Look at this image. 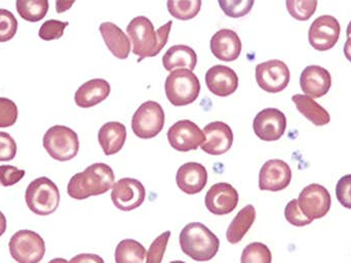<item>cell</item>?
Segmentation results:
<instances>
[{"mask_svg":"<svg viewBox=\"0 0 351 263\" xmlns=\"http://www.w3.org/2000/svg\"><path fill=\"white\" fill-rule=\"evenodd\" d=\"M290 80V69L280 60H269L256 66V80L265 92L280 93L289 86Z\"/></svg>","mask_w":351,"mask_h":263,"instance_id":"obj_9","label":"cell"},{"mask_svg":"<svg viewBox=\"0 0 351 263\" xmlns=\"http://www.w3.org/2000/svg\"><path fill=\"white\" fill-rule=\"evenodd\" d=\"M43 147L56 161L74 159L80 150L77 134L65 126H53L43 136Z\"/></svg>","mask_w":351,"mask_h":263,"instance_id":"obj_6","label":"cell"},{"mask_svg":"<svg viewBox=\"0 0 351 263\" xmlns=\"http://www.w3.org/2000/svg\"><path fill=\"white\" fill-rule=\"evenodd\" d=\"M340 32L341 27L337 19L330 14H324L315 19L309 28V43L317 51H329L339 41Z\"/></svg>","mask_w":351,"mask_h":263,"instance_id":"obj_11","label":"cell"},{"mask_svg":"<svg viewBox=\"0 0 351 263\" xmlns=\"http://www.w3.org/2000/svg\"><path fill=\"white\" fill-rule=\"evenodd\" d=\"M292 101L299 113L317 127H323L331 122L330 113L311 97L297 94L292 97Z\"/></svg>","mask_w":351,"mask_h":263,"instance_id":"obj_26","label":"cell"},{"mask_svg":"<svg viewBox=\"0 0 351 263\" xmlns=\"http://www.w3.org/2000/svg\"><path fill=\"white\" fill-rule=\"evenodd\" d=\"M25 201L29 210L34 214L47 216L59 207V188L47 177L37 178L27 187Z\"/></svg>","mask_w":351,"mask_h":263,"instance_id":"obj_4","label":"cell"},{"mask_svg":"<svg viewBox=\"0 0 351 263\" xmlns=\"http://www.w3.org/2000/svg\"><path fill=\"white\" fill-rule=\"evenodd\" d=\"M206 136L202 149L210 155H222L230 150L233 144L232 130L227 124L222 122H213L204 129Z\"/></svg>","mask_w":351,"mask_h":263,"instance_id":"obj_17","label":"cell"},{"mask_svg":"<svg viewBox=\"0 0 351 263\" xmlns=\"http://www.w3.org/2000/svg\"><path fill=\"white\" fill-rule=\"evenodd\" d=\"M176 181L178 187L185 194H199L208 183V171L199 163H184L178 170Z\"/></svg>","mask_w":351,"mask_h":263,"instance_id":"obj_21","label":"cell"},{"mask_svg":"<svg viewBox=\"0 0 351 263\" xmlns=\"http://www.w3.org/2000/svg\"><path fill=\"white\" fill-rule=\"evenodd\" d=\"M241 263H271V251L265 244L255 242L243 249L241 256Z\"/></svg>","mask_w":351,"mask_h":263,"instance_id":"obj_31","label":"cell"},{"mask_svg":"<svg viewBox=\"0 0 351 263\" xmlns=\"http://www.w3.org/2000/svg\"><path fill=\"white\" fill-rule=\"evenodd\" d=\"M206 84L212 94L228 97L239 88V76L234 70L227 66H213L206 71Z\"/></svg>","mask_w":351,"mask_h":263,"instance_id":"obj_18","label":"cell"},{"mask_svg":"<svg viewBox=\"0 0 351 263\" xmlns=\"http://www.w3.org/2000/svg\"><path fill=\"white\" fill-rule=\"evenodd\" d=\"M165 119L166 115L162 105L154 101H147L133 115L132 129L139 138H154L164 129Z\"/></svg>","mask_w":351,"mask_h":263,"instance_id":"obj_8","label":"cell"},{"mask_svg":"<svg viewBox=\"0 0 351 263\" xmlns=\"http://www.w3.org/2000/svg\"><path fill=\"white\" fill-rule=\"evenodd\" d=\"M336 196L344 208L351 210V174L340 178L336 185Z\"/></svg>","mask_w":351,"mask_h":263,"instance_id":"obj_41","label":"cell"},{"mask_svg":"<svg viewBox=\"0 0 351 263\" xmlns=\"http://www.w3.org/2000/svg\"><path fill=\"white\" fill-rule=\"evenodd\" d=\"M237 190L231 184L221 182L214 184L206 194V209L217 216L230 214L239 204Z\"/></svg>","mask_w":351,"mask_h":263,"instance_id":"obj_16","label":"cell"},{"mask_svg":"<svg viewBox=\"0 0 351 263\" xmlns=\"http://www.w3.org/2000/svg\"><path fill=\"white\" fill-rule=\"evenodd\" d=\"M26 172L12 165H0V186L8 187L19 183Z\"/></svg>","mask_w":351,"mask_h":263,"instance_id":"obj_39","label":"cell"},{"mask_svg":"<svg viewBox=\"0 0 351 263\" xmlns=\"http://www.w3.org/2000/svg\"><path fill=\"white\" fill-rule=\"evenodd\" d=\"M98 140L105 155H117L127 140V128L119 122L105 124L99 131Z\"/></svg>","mask_w":351,"mask_h":263,"instance_id":"obj_24","label":"cell"},{"mask_svg":"<svg viewBox=\"0 0 351 263\" xmlns=\"http://www.w3.org/2000/svg\"><path fill=\"white\" fill-rule=\"evenodd\" d=\"M68 263H105V262L97 254H80L74 256Z\"/></svg>","mask_w":351,"mask_h":263,"instance_id":"obj_42","label":"cell"},{"mask_svg":"<svg viewBox=\"0 0 351 263\" xmlns=\"http://www.w3.org/2000/svg\"><path fill=\"white\" fill-rule=\"evenodd\" d=\"M344 55H346V59L351 62V37H348L346 45H344Z\"/></svg>","mask_w":351,"mask_h":263,"instance_id":"obj_44","label":"cell"},{"mask_svg":"<svg viewBox=\"0 0 351 263\" xmlns=\"http://www.w3.org/2000/svg\"><path fill=\"white\" fill-rule=\"evenodd\" d=\"M74 1L72 2H64L57 1V12H63L65 10H69L71 5H73Z\"/></svg>","mask_w":351,"mask_h":263,"instance_id":"obj_43","label":"cell"},{"mask_svg":"<svg viewBox=\"0 0 351 263\" xmlns=\"http://www.w3.org/2000/svg\"><path fill=\"white\" fill-rule=\"evenodd\" d=\"M285 217L287 221L291 225L297 227H306L311 225L313 220L307 218L299 208L298 200H292L288 203L286 209H285Z\"/></svg>","mask_w":351,"mask_h":263,"instance_id":"obj_38","label":"cell"},{"mask_svg":"<svg viewBox=\"0 0 351 263\" xmlns=\"http://www.w3.org/2000/svg\"><path fill=\"white\" fill-rule=\"evenodd\" d=\"M114 172L110 165L94 163L70 179L67 192L74 200H86L90 196L106 194L114 185Z\"/></svg>","mask_w":351,"mask_h":263,"instance_id":"obj_2","label":"cell"},{"mask_svg":"<svg viewBox=\"0 0 351 263\" xmlns=\"http://www.w3.org/2000/svg\"><path fill=\"white\" fill-rule=\"evenodd\" d=\"M256 220V209L253 205H247L241 209L226 231L227 241L235 245L243 239L247 231L253 227Z\"/></svg>","mask_w":351,"mask_h":263,"instance_id":"obj_27","label":"cell"},{"mask_svg":"<svg viewBox=\"0 0 351 263\" xmlns=\"http://www.w3.org/2000/svg\"><path fill=\"white\" fill-rule=\"evenodd\" d=\"M255 2L253 0H220L221 8L225 14L230 16V18H241L251 12Z\"/></svg>","mask_w":351,"mask_h":263,"instance_id":"obj_33","label":"cell"},{"mask_svg":"<svg viewBox=\"0 0 351 263\" xmlns=\"http://www.w3.org/2000/svg\"><path fill=\"white\" fill-rule=\"evenodd\" d=\"M111 87L107 80L95 78L80 87L75 93L76 105L82 108H90L106 100L110 95Z\"/></svg>","mask_w":351,"mask_h":263,"instance_id":"obj_22","label":"cell"},{"mask_svg":"<svg viewBox=\"0 0 351 263\" xmlns=\"http://www.w3.org/2000/svg\"><path fill=\"white\" fill-rule=\"evenodd\" d=\"M253 129L256 136L262 141L280 140L286 132V115L276 108L263 109L254 119Z\"/></svg>","mask_w":351,"mask_h":263,"instance_id":"obj_14","label":"cell"},{"mask_svg":"<svg viewBox=\"0 0 351 263\" xmlns=\"http://www.w3.org/2000/svg\"><path fill=\"white\" fill-rule=\"evenodd\" d=\"M165 69L174 71L178 69H186L193 71L197 64V55L192 47L188 45H173L162 57Z\"/></svg>","mask_w":351,"mask_h":263,"instance_id":"obj_25","label":"cell"},{"mask_svg":"<svg viewBox=\"0 0 351 263\" xmlns=\"http://www.w3.org/2000/svg\"><path fill=\"white\" fill-rule=\"evenodd\" d=\"M49 263H68V262L64 260V258H55V260H51Z\"/></svg>","mask_w":351,"mask_h":263,"instance_id":"obj_46","label":"cell"},{"mask_svg":"<svg viewBox=\"0 0 351 263\" xmlns=\"http://www.w3.org/2000/svg\"><path fill=\"white\" fill-rule=\"evenodd\" d=\"M180 247L188 258L198 262L212 260L220 249V240L200 222L186 225L179 237Z\"/></svg>","mask_w":351,"mask_h":263,"instance_id":"obj_3","label":"cell"},{"mask_svg":"<svg viewBox=\"0 0 351 263\" xmlns=\"http://www.w3.org/2000/svg\"><path fill=\"white\" fill-rule=\"evenodd\" d=\"M18 30V21L10 10L0 8V43L14 38Z\"/></svg>","mask_w":351,"mask_h":263,"instance_id":"obj_35","label":"cell"},{"mask_svg":"<svg viewBox=\"0 0 351 263\" xmlns=\"http://www.w3.org/2000/svg\"><path fill=\"white\" fill-rule=\"evenodd\" d=\"M288 12L293 18L298 21H307L317 10L315 0H288L286 2Z\"/></svg>","mask_w":351,"mask_h":263,"instance_id":"obj_32","label":"cell"},{"mask_svg":"<svg viewBox=\"0 0 351 263\" xmlns=\"http://www.w3.org/2000/svg\"><path fill=\"white\" fill-rule=\"evenodd\" d=\"M16 5L21 18L32 23L43 20L49 8L47 0H16Z\"/></svg>","mask_w":351,"mask_h":263,"instance_id":"obj_29","label":"cell"},{"mask_svg":"<svg viewBox=\"0 0 351 263\" xmlns=\"http://www.w3.org/2000/svg\"><path fill=\"white\" fill-rule=\"evenodd\" d=\"M16 155V144L8 133L0 132V161H10Z\"/></svg>","mask_w":351,"mask_h":263,"instance_id":"obj_40","label":"cell"},{"mask_svg":"<svg viewBox=\"0 0 351 263\" xmlns=\"http://www.w3.org/2000/svg\"><path fill=\"white\" fill-rule=\"evenodd\" d=\"M69 25L68 22H61L58 20H49L43 23L39 29L38 35L41 39L45 41H56L61 38L64 34V30Z\"/></svg>","mask_w":351,"mask_h":263,"instance_id":"obj_36","label":"cell"},{"mask_svg":"<svg viewBox=\"0 0 351 263\" xmlns=\"http://www.w3.org/2000/svg\"><path fill=\"white\" fill-rule=\"evenodd\" d=\"M6 231V218L3 213L0 211V237L5 233Z\"/></svg>","mask_w":351,"mask_h":263,"instance_id":"obj_45","label":"cell"},{"mask_svg":"<svg viewBox=\"0 0 351 263\" xmlns=\"http://www.w3.org/2000/svg\"><path fill=\"white\" fill-rule=\"evenodd\" d=\"M243 45L235 31L221 29L210 39V51L217 59L224 62H232L241 56Z\"/></svg>","mask_w":351,"mask_h":263,"instance_id":"obj_20","label":"cell"},{"mask_svg":"<svg viewBox=\"0 0 351 263\" xmlns=\"http://www.w3.org/2000/svg\"><path fill=\"white\" fill-rule=\"evenodd\" d=\"M346 34H348V37H351V21L350 24H348V30H346Z\"/></svg>","mask_w":351,"mask_h":263,"instance_id":"obj_47","label":"cell"},{"mask_svg":"<svg viewBox=\"0 0 351 263\" xmlns=\"http://www.w3.org/2000/svg\"><path fill=\"white\" fill-rule=\"evenodd\" d=\"M165 88L167 98L174 106H186L199 96L200 82L193 71L178 69L169 74Z\"/></svg>","mask_w":351,"mask_h":263,"instance_id":"obj_5","label":"cell"},{"mask_svg":"<svg viewBox=\"0 0 351 263\" xmlns=\"http://www.w3.org/2000/svg\"><path fill=\"white\" fill-rule=\"evenodd\" d=\"M300 86L306 96L321 98L331 89V74L322 66H307L301 73Z\"/></svg>","mask_w":351,"mask_h":263,"instance_id":"obj_19","label":"cell"},{"mask_svg":"<svg viewBox=\"0 0 351 263\" xmlns=\"http://www.w3.org/2000/svg\"><path fill=\"white\" fill-rule=\"evenodd\" d=\"M170 263H186V262H181V260H176V262H171Z\"/></svg>","mask_w":351,"mask_h":263,"instance_id":"obj_48","label":"cell"},{"mask_svg":"<svg viewBox=\"0 0 351 263\" xmlns=\"http://www.w3.org/2000/svg\"><path fill=\"white\" fill-rule=\"evenodd\" d=\"M99 30L113 56L121 60L129 57L131 53V41L117 25L111 22L102 23Z\"/></svg>","mask_w":351,"mask_h":263,"instance_id":"obj_23","label":"cell"},{"mask_svg":"<svg viewBox=\"0 0 351 263\" xmlns=\"http://www.w3.org/2000/svg\"><path fill=\"white\" fill-rule=\"evenodd\" d=\"M202 0H170L167 3L169 12L178 20L187 21L195 18L202 8Z\"/></svg>","mask_w":351,"mask_h":263,"instance_id":"obj_30","label":"cell"},{"mask_svg":"<svg viewBox=\"0 0 351 263\" xmlns=\"http://www.w3.org/2000/svg\"><path fill=\"white\" fill-rule=\"evenodd\" d=\"M10 253L18 263H39L45 258V243L35 231L23 229L10 239Z\"/></svg>","mask_w":351,"mask_h":263,"instance_id":"obj_7","label":"cell"},{"mask_svg":"<svg viewBox=\"0 0 351 263\" xmlns=\"http://www.w3.org/2000/svg\"><path fill=\"white\" fill-rule=\"evenodd\" d=\"M146 198V190L139 180L123 178L115 182L111 192V200L119 210L130 212L139 208Z\"/></svg>","mask_w":351,"mask_h":263,"instance_id":"obj_12","label":"cell"},{"mask_svg":"<svg viewBox=\"0 0 351 263\" xmlns=\"http://www.w3.org/2000/svg\"><path fill=\"white\" fill-rule=\"evenodd\" d=\"M18 107L14 101L0 98V128L12 127L18 119Z\"/></svg>","mask_w":351,"mask_h":263,"instance_id":"obj_37","label":"cell"},{"mask_svg":"<svg viewBox=\"0 0 351 263\" xmlns=\"http://www.w3.org/2000/svg\"><path fill=\"white\" fill-rule=\"evenodd\" d=\"M172 25V21H169L156 31L152 21L146 16L134 18L127 28L133 43V53L140 57V60L158 56L168 43Z\"/></svg>","mask_w":351,"mask_h":263,"instance_id":"obj_1","label":"cell"},{"mask_svg":"<svg viewBox=\"0 0 351 263\" xmlns=\"http://www.w3.org/2000/svg\"><path fill=\"white\" fill-rule=\"evenodd\" d=\"M171 146L181 152L196 150L206 140L204 132L193 122L183 119L177 122L168 131Z\"/></svg>","mask_w":351,"mask_h":263,"instance_id":"obj_13","label":"cell"},{"mask_svg":"<svg viewBox=\"0 0 351 263\" xmlns=\"http://www.w3.org/2000/svg\"><path fill=\"white\" fill-rule=\"evenodd\" d=\"M145 247L135 240H123L115 249L117 263H145Z\"/></svg>","mask_w":351,"mask_h":263,"instance_id":"obj_28","label":"cell"},{"mask_svg":"<svg viewBox=\"0 0 351 263\" xmlns=\"http://www.w3.org/2000/svg\"><path fill=\"white\" fill-rule=\"evenodd\" d=\"M331 194L325 186L317 183L306 186L299 194V208L311 220L325 217L331 209Z\"/></svg>","mask_w":351,"mask_h":263,"instance_id":"obj_10","label":"cell"},{"mask_svg":"<svg viewBox=\"0 0 351 263\" xmlns=\"http://www.w3.org/2000/svg\"><path fill=\"white\" fill-rule=\"evenodd\" d=\"M171 231H166L158 236L154 243L150 245L147 253H146L145 263H162L164 260L165 253H166L167 247H168L169 240L171 238Z\"/></svg>","mask_w":351,"mask_h":263,"instance_id":"obj_34","label":"cell"},{"mask_svg":"<svg viewBox=\"0 0 351 263\" xmlns=\"http://www.w3.org/2000/svg\"><path fill=\"white\" fill-rule=\"evenodd\" d=\"M292 170L282 159H270L262 165L259 174V188L267 192H280L290 185Z\"/></svg>","mask_w":351,"mask_h":263,"instance_id":"obj_15","label":"cell"}]
</instances>
